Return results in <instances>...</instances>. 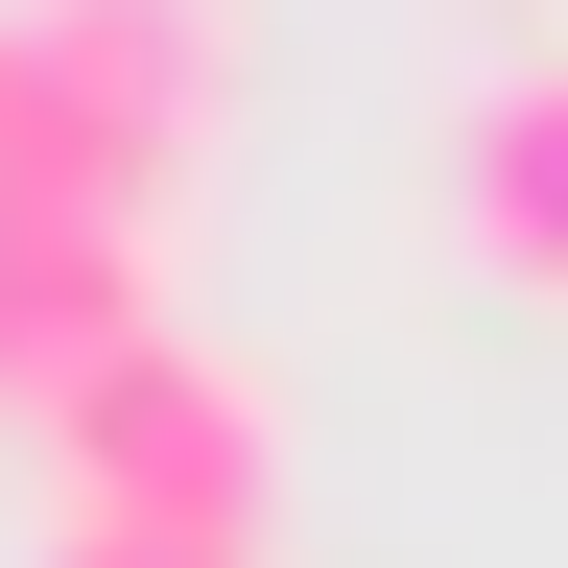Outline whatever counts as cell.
<instances>
[{
	"label": "cell",
	"instance_id": "cell-1",
	"mask_svg": "<svg viewBox=\"0 0 568 568\" xmlns=\"http://www.w3.org/2000/svg\"><path fill=\"white\" fill-rule=\"evenodd\" d=\"M237 142V0H0V213L166 237Z\"/></svg>",
	"mask_w": 568,
	"mask_h": 568
},
{
	"label": "cell",
	"instance_id": "cell-2",
	"mask_svg": "<svg viewBox=\"0 0 568 568\" xmlns=\"http://www.w3.org/2000/svg\"><path fill=\"white\" fill-rule=\"evenodd\" d=\"M48 521H190V545H261V521H284V403H261V355L166 308L95 403L48 426Z\"/></svg>",
	"mask_w": 568,
	"mask_h": 568
},
{
	"label": "cell",
	"instance_id": "cell-3",
	"mask_svg": "<svg viewBox=\"0 0 568 568\" xmlns=\"http://www.w3.org/2000/svg\"><path fill=\"white\" fill-rule=\"evenodd\" d=\"M426 190H450V261H474V284L568 308V24L450 71V142H426Z\"/></svg>",
	"mask_w": 568,
	"mask_h": 568
},
{
	"label": "cell",
	"instance_id": "cell-4",
	"mask_svg": "<svg viewBox=\"0 0 568 568\" xmlns=\"http://www.w3.org/2000/svg\"><path fill=\"white\" fill-rule=\"evenodd\" d=\"M166 332V237H95V213H0V426H71L119 355Z\"/></svg>",
	"mask_w": 568,
	"mask_h": 568
},
{
	"label": "cell",
	"instance_id": "cell-5",
	"mask_svg": "<svg viewBox=\"0 0 568 568\" xmlns=\"http://www.w3.org/2000/svg\"><path fill=\"white\" fill-rule=\"evenodd\" d=\"M48 568H261V545H190V521H48Z\"/></svg>",
	"mask_w": 568,
	"mask_h": 568
}]
</instances>
